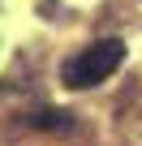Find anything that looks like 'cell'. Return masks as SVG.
Segmentation results:
<instances>
[{
    "mask_svg": "<svg viewBox=\"0 0 142 146\" xmlns=\"http://www.w3.org/2000/svg\"><path fill=\"white\" fill-rule=\"evenodd\" d=\"M121 64H125V43H121V39H99V43H91L86 52H78L73 60H65L60 78H65V86L86 90V86L112 78Z\"/></svg>",
    "mask_w": 142,
    "mask_h": 146,
    "instance_id": "cell-1",
    "label": "cell"
},
{
    "mask_svg": "<svg viewBox=\"0 0 142 146\" xmlns=\"http://www.w3.org/2000/svg\"><path fill=\"white\" fill-rule=\"evenodd\" d=\"M26 125H35V129H73V116L56 112V108H43V112H30Z\"/></svg>",
    "mask_w": 142,
    "mask_h": 146,
    "instance_id": "cell-2",
    "label": "cell"
}]
</instances>
